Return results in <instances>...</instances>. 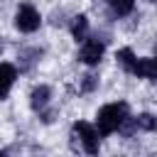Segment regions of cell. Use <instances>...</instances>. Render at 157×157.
<instances>
[{"label":"cell","mask_w":157,"mask_h":157,"mask_svg":"<svg viewBox=\"0 0 157 157\" xmlns=\"http://www.w3.org/2000/svg\"><path fill=\"white\" fill-rule=\"evenodd\" d=\"M115 59H118V64H120V66H123L125 71H130V74H132V66H135L137 56H135V52H132L130 47H123V49H118Z\"/></svg>","instance_id":"cell-10"},{"label":"cell","mask_w":157,"mask_h":157,"mask_svg":"<svg viewBox=\"0 0 157 157\" xmlns=\"http://www.w3.org/2000/svg\"><path fill=\"white\" fill-rule=\"evenodd\" d=\"M69 137H71V140H69L71 150H74V152H78V150H81V140H78V135H76V132L71 130V135H69Z\"/></svg>","instance_id":"cell-14"},{"label":"cell","mask_w":157,"mask_h":157,"mask_svg":"<svg viewBox=\"0 0 157 157\" xmlns=\"http://www.w3.org/2000/svg\"><path fill=\"white\" fill-rule=\"evenodd\" d=\"M108 2H110L113 12H115L118 17H125V15H130V12H132V5H135V0H108Z\"/></svg>","instance_id":"cell-13"},{"label":"cell","mask_w":157,"mask_h":157,"mask_svg":"<svg viewBox=\"0 0 157 157\" xmlns=\"http://www.w3.org/2000/svg\"><path fill=\"white\" fill-rule=\"evenodd\" d=\"M0 54H2V39H0Z\"/></svg>","instance_id":"cell-16"},{"label":"cell","mask_w":157,"mask_h":157,"mask_svg":"<svg viewBox=\"0 0 157 157\" xmlns=\"http://www.w3.org/2000/svg\"><path fill=\"white\" fill-rule=\"evenodd\" d=\"M39 25H42V17H39V12L32 7V5H20L17 7V15H15V27L20 29V32H25V34H29V32H37L39 29Z\"/></svg>","instance_id":"cell-2"},{"label":"cell","mask_w":157,"mask_h":157,"mask_svg":"<svg viewBox=\"0 0 157 157\" xmlns=\"http://www.w3.org/2000/svg\"><path fill=\"white\" fill-rule=\"evenodd\" d=\"M150 2H157V0H150Z\"/></svg>","instance_id":"cell-18"},{"label":"cell","mask_w":157,"mask_h":157,"mask_svg":"<svg viewBox=\"0 0 157 157\" xmlns=\"http://www.w3.org/2000/svg\"><path fill=\"white\" fill-rule=\"evenodd\" d=\"M76 135H78V140H81V150L83 152H88V155H96L98 152V147H101V137H98V130L93 128V125H88V123H76L74 128H71Z\"/></svg>","instance_id":"cell-3"},{"label":"cell","mask_w":157,"mask_h":157,"mask_svg":"<svg viewBox=\"0 0 157 157\" xmlns=\"http://www.w3.org/2000/svg\"><path fill=\"white\" fill-rule=\"evenodd\" d=\"M125 118H128V103H108V105H103V108L98 110V115H96L98 132H101V135L115 132V130L123 125Z\"/></svg>","instance_id":"cell-1"},{"label":"cell","mask_w":157,"mask_h":157,"mask_svg":"<svg viewBox=\"0 0 157 157\" xmlns=\"http://www.w3.org/2000/svg\"><path fill=\"white\" fill-rule=\"evenodd\" d=\"M71 34H74L76 42H83L86 39V34H88V17L86 15L71 17Z\"/></svg>","instance_id":"cell-9"},{"label":"cell","mask_w":157,"mask_h":157,"mask_svg":"<svg viewBox=\"0 0 157 157\" xmlns=\"http://www.w3.org/2000/svg\"><path fill=\"white\" fill-rule=\"evenodd\" d=\"M155 69H157V59H155ZM155 81H157V78H155Z\"/></svg>","instance_id":"cell-17"},{"label":"cell","mask_w":157,"mask_h":157,"mask_svg":"<svg viewBox=\"0 0 157 157\" xmlns=\"http://www.w3.org/2000/svg\"><path fill=\"white\" fill-rule=\"evenodd\" d=\"M132 120H135V128L142 130V132H152V130H157V115H152V113H140V115L132 118Z\"/></svg>","instance_id":"cell-11"},{"label":"cell","mask_w":157,"mask_h":157,"mask_svg":"<svg viewBox=\"0 0 157 157\" xmlns=\"http://www.w3.org/2000/svg\"><path fill=\"white\" fill-rule=\"evenodd\" d=\"M49 101H52V88L49 86H34L32 88V93H29V105H32V110H44L47 105H49Z\"/></svg>","instance_id":"cell-5"},{"label":"cell","mask_w":157,"mask_h":157,"mask_svg":"<svg viewBox=\"0 0 157 157\" xmlns=\"http://www.w3.org/2000/svg\"><path fill=\"white\" fill-rule=\"evenodd\" d=\"M39 59H42V49H37V47H25V49H20V52H17L20 71H29Z\"/></svg>","instance_id":"cell-7"},{"label":"cell","mask_w":157,"mask_h":157,"mask_svg":"<svg viewBox=\"0 0 157 157\" xmlns=\"http://www.w3.org/2000/svg\"><path fill=\"white\" fill-rule=\"evenodd\" d=\"M39 115H42V123H52L56 118V110H39Z\"/></svg>","instance_id":"cell-15"},{"label":"cell","mask_w":157,"mask_h":157,"mask_svg":"<svg viewBox=\"0 0 157 157\" xmlns=\"http://www.w3.org/2000/svg\"><path fill=\"white\" fill-rule=\"evenodd\" d=\"M15 78H17V69H15L12 64L2 61V64H0V101L7 98V93H10L12 83H15Z\"/></svg>","instance_id":"cell-6"},{"label":"cell","mask_w":157,"mask_h":157,"mask_svg":"<svg viewBox=\"0 0 157 157\" xmlns=\"http://www.w3.org/2000/svg\"><path fill=\"white\" fill-rule=\"evenodd\" d=\"M132 74H135L137 78H150V81H155V78H157L155 59H137L135 66H132Z\"/></svg>","instance_id":"cell-8"},{"label":"cell","mask_w":157,"mask_h":157,"mask_svg":"<svg viewBox=\"0 0 157 157\" xmlns=\"http://www.w3.org/2000/svg\"><path fill=\"white\" fill-rule=\"evenodd\" d=\"M103 52H105V42L93 37V39H83V47L78 52V61H83L86 66H96L101 59H103Z\"/></svg>","instance_id":"cell-4"},{"label":"cell","mask_w":157,"mask_h":157,"mask_svg":"<svg viewBox=\"0 0 157 157\" xmlns=\"http://www.w3.org/2000/svg\"><path fill=\"white\" fill-rule=\"evenodd\" d=\"M96 88H98V76L96 74H83L78 78V91L81 93H93Z\"/></svg>","instance_id":"cell-12"}]
</instances>
